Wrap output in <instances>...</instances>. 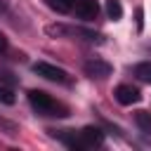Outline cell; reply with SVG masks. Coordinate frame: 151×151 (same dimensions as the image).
Listing matches in <instances>:
<instances>
[{
    "instance_id": "obj_1",
    "label": "cell",
    "mask_w": 151,
    "mask_h": 151,
    "mask_svg": "<svg viewBox=\"0 0 151 151\" xmlns=\"http://www.w3.org/2000/svg\"><path fill=\"white\" fill-rule=\"evenodd\" d=\"M28 104L40 116H52V118H66L68 116V106L57 101L52 94H47L42 90H31L28 92Z\"/></svg>"
},
{
    "instance_id": "obj_2",
    "label": "cell",
    "mask_w": 151,
    "mask_h": 151,
    "mask_svg": "<svg viewBox=\"0 0 151 151\" xmlns=\"http://www.w3.org/2000/svg\"><path fill=\"white\" fill-rule=\"evenodd\" d=\"M33 71H35L40 78L50 80V83H59V85H68V83H71V78H68V73H66L64 68H59V66H54V64H47V61L33 64Z\"/></svg>"
},
{
    "instance_id": "obj_3",
    "label": "cell",
    "mask_w": 151,
    "mask_h": 151,
    "mask_svg": "<svg viewBox=\"0 0 151 151\" xmlns=\"http://www.w3.org/2000/svg\"><path fill=\"white\" fill-rule=\"evenodd\" d=\"M57 142H61L66 149H71V151H85V146H83V139H80V132H76V130H47Z\"/></svg>"
},
{
    "instance_id": "obj_4",
    "label": "cell",
    "mask_w": 151,
    "mask_h": 151,
    "mask_svg": "<svg viewBox=\"0 0 151 151\" xmlns=\"http://www.w3.org/2000/svg\"><path fill=\"white\" fill-rule=\"evenodd\" d=\"M71 12L83 21H92L99 14V2L97 0H73V9Z\"/></svg>"
},
{
    "instance_id": "obj_5",
    "label": "cell",
    "mask_w": 151,
    "mask_h": 151,
    "mask_svg": "<svg viewBox=\"0 0 151 151\" xmlns=\"http://www.w3.org/2000/svg\"><path fill=\"white\" fill-rule=\"evenodd\" d=\"M113 97H116L118 104H123V106H132V104H137V101L142 99V92H139L134 85L123 83V85H118V87L113 90Z\"/></svg>"
},
{
    "instance_id": "obj_6",
    "label": "cell",
    "mask_w": 151,
    "mask_h": 151,
    "mask_svg": "<svg viewBox=\"0 0 151 151\" xmlns=\"http://www.w3.org/2000/svg\"><path fill=\"white\" fill-rule=\"evenodd\" d=\"M85 73L90 76V78H109L111 76V64L109 61H104V59H97V57H92V59H87L85 61Z\"/></svg>"
},
{
    "instance_id": "obj_7",
    "label": "cell",
    "mask_w": 151,
    "mask_h": 151,
    "mask_svg": "<svg viewBox=\"0 0 151 151\" xmlns=\"http://www.w3.org/2000/svg\"><path fill=\"white\" fill-rule=\"evenodd\" d=\"M80 139H83L85 151H87V149H97V146L104 144V132H101L99 127H94V125H87V127L80 130Z\"/></svg>"
},
{
    "instance_id": "obj_8",
    "label": "cell",
    "mask_w": 151,
    "mask_h": 151,
    "mask_svg": "<svg viewBox=\"0 0 151 151\" xmlns=\"http://www.w3.org/2000/svg\"><path fill=\"white\" fill-rule=\"evenodd\" d=\"M45 2L57 14H71V9H73V0H45Z\"/></svg>"
},
{
    "instance_id": "obj_9",
    "label": "cell",
    "mask_w": 151,
    "mask_h": 151,
    "mask_svg": "<svg viewBox=\"0 0 151 151\" xmlns=\"http://www.w3.org/2000/svg\"><path fill=\"white\" fill-rule=\"evenodd\" d=\"M132 73H134L142 83H149V85H151V61H142V64H137V66L132 68Z\"/></svg>"
},
{
    "instance_id": "obj_10",
    "label": "cell",
    "mask_w": 151,
    "mask_h": 151,
    "mask_svg": "<svg viewBox=\"0 0 151 151\" xmlns=\"http://www.w3.org/2000/svg\"><path fill=\"white\" fill-rule=\"evenodd\" d=\"M134 123H137V127L142 132H151V111H137Z\"/></svg>"
},
{
    "instance_id": "obj_11",
    "label": "cell",
    "mask_w": 151,
    "mask_h": 151,
    "mask_svg": "<svg viewBox=\"0 0 151 151\" xmlns=\"http://www.w3.org/2000/svg\"><path fill=\"white\" fill-rule=\"evenodd\" d=\"M106 14H109V19L118 21V19L123 17V5H120V0H106Z\"/></svg>"
},
{
    "instance_id": "obj_12",
    "label": "cell",
    "mask_w": 151,
    "mask_h": 151,
    "mask_svg": "<svg viewBox=\"0 0 151 151\" xmlns=\"http://www.w3.org/2000/svg\"><path fill=\"white\" fill-rule=\"evenodd\" d=\"M14 101H17V97H14L12 87H5V85H0V104H5V106H12Z\"/></svg>"
},
{
    "instance_id": "obj_13",
    "label": "cell",
    "mask_w": 151,
    "mask_h": 151,
    "mask_svg": "<svg viewBox=\"0 0 151 151\" xmlns=\"http://www.w3.org/2000/svg\"><path fill=\"white\" fill-rule=\"evenodd\" d=\"M0 132H7V134H17V125H14L12 120H7V118H2V116H0Z\"/></svg>"
},
{
    "instance_id": "obj_14",
    "label": "cell",
    "mask_w": 151,
    "mask_h": 151,
    "mask_svg": "<svg viewBox=\"0 0 151 151\" xmlns=\"http://www.w3.org/2000/svg\"><path fill=\"white\" fill-rule=\"evenodd\" d=\"M7 45H9V42H7V35H5V33H0V54H5V52H7Z\"/></svg>"
},
{
    "instance_id": "obj_15",
    "label": "cell",
    "mask_w": 151,
    "mask_h": 151,
    "mask_svg": "<svg viewBox=\"0 0 151 151\" xmlns=\"http://www.w3.org/2000/svg\"><path fill=\"white\" fill-rule=\"evenodd\" d=\"M142 17H144V12H142V7H139V9H137V28H139V31H142V26H144V19H142Z\"/></svg>"
}]
</instances>
